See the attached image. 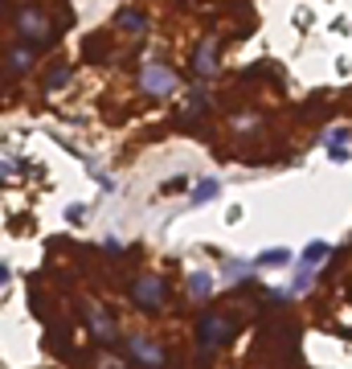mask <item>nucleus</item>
<instances>
[{"label": "nucleus", "mask_w": 352, "mask_h": 369, "mask_svg": "<svg viewBox=\"0 0 352 369\" xmlns=\"http://www.w3.org/2000/svg\"><path fill=\"white\" fill-rule=\"evenodd\" d=\"M131 295H136V304H140L143 312H152V308H160V304H164V279L143 275V279H136Z\"/></svg>", "instance_id": "obj_1"}, {"label": "nucleus", "mask_w": 352, "mask_h": 369, "mask_svg": "<svg viewBox=\"0 0 352 369\" xmlns=\"http://www.w3.org/2000/svg\"><path fill=\"white\" fill-rule=\"evenodd\" d=\"M17 25H21V33L29 41H49V37H53V25H49L46 13H37V8H25L21 17H17Z\"/></svg>", "instance_id": "obj_2"}, {"label": "nucleus", "mask_w": 352, "mask_h": 369, "mask_svg": "<svg viewBox=\"0 0 352 369\" xmlns=\"http://www.w3.org/2000/svg\"><path fill=\"white\" fill-rule=\"evenodd\" d=\"M140 82H143V91H148V95H168V91L176 86V74L168 70V66H143Z\"/></svg>", "instance_id": "obj_3"}, {"label": "nucleus", "mask_w": 352, "mask_h": 369, "mask_svg": "<svg viewBox=\"0 0 352 369\" xmlns=\"http://www.w3.org/2000/svg\"><path fill=\"white\" fill-rule=\"evenodd\" d=\"M234 337V324L230 320H217V316H205L201 320V341L213 344V341H230Z\"/></svg>", "instance_id": "obj_4"}, {"label": "nucleus", "mask_w": 352, "mask_h": 369, "mask_svg": "<svg viewBox=\"0 0 352 369\" xmlns=\"http://www.w3.org/2000/svg\"><path fill=\"white\" fill-rule=\"evenodd\" d=\"M131 357L143 361V365H164V353H160L156 344H148V341H131Z\"/></svg>", "instance_id": "obj_5"}, {"label": "nucleus", "mask_w": 352, "mask_h": 369, "mask_svg": "<svg viewBox=\"0 0 352 369\" xmlns=\"http://www.w3.org/2000/svg\"><path fill=\"white\" fill-rule=\"evenodd\" d=\"M324 259H328V242H311L304 250V263H307V267H315V263H324Z\"/></svg>", "instance_id": "obj_6"}, {"label": "nucleus", "mask_w": 352, "mask_h": 369, "mask_svg": "<svg viewBox=\"0 0 352 369\" xmlns=\"http://www.w3.org/2000/svg\"><path fill=\"white\" fill-rule=\"evenodd\" d=\"M91 324H94V332H98V337H103V341H111V332H115V328H111V320L103 316V312H98V308H94V312H91Z\"/></svg>", "instance_id": "obj_7"}, {"label": "nucleus", "mask_w": 352, "mask_h": 369, "mask_svg": "<svg viewBox=\"0 0 352 369\" xmlns=\"http://www.w3.org/2000/svg\"><path fill=\"white\" fill-rule=\"evenodd\" d=\"M29 66H33V49H17L8 58V70H29Z\"/></svg>", "instance_id": "obj_8"}, {"label": "nucleus", "mask_w": 352, "mask_h": 369, "mask_svg": "<svg viewBox=\"0 0 352 369\" xmlns=\"http://www.w3.org/2000/svg\"><path fill=\"white\" fill-rule=\"evenodd\" d=\"M213 66H217V58H213V46H201V53H197V70L209 74Z\"/></svg>", "instance_id": "obj_9"}, {"label": "nucleus", "mask_w": 352, "mask_h": 369, "mask_svg": "<svg viewBox=\"0 0 352 369\" xmlns=\"http://www.w3.org/2000/svg\"><path fill=\"white\" fill-rule=\"evenodd\" d=\"M279 263H287V250H266L259 259V267H279Z\"/></svg>", "instance_id": "obj_10"}, {"label": "nucleus", "mask_w": 352, "mask_h": 369, "mask_svg": "<svg viewBox=\"0 0 352 369\" xmlns=\"http://www.w3.org/2000/svg\"><path fill=\"white\" fill-rule=\"evenodd\" d=\"M123 25H127L131 33H140V29H143V17H140V13H123Z\"/></svg>", "instance_id": "obj_11"}, {"label": "nucleus", "mask_w": 352, "mask_h": 369, "mask_svg": "<svg viewBox=\"0 0 352 369\" xmlns=\"http://www.w3.org/2000/svg\"><path fill=\"white\" fill-rule=\"evenodd\" d=\"M213 193H217V181H209V185H201V189L193 193V201H209Z\"/></svg>", "instance_id": "obj_12"}, {"label": "nucleus", "mask_w": 352, "mask_h": 369, "mask_svg": "<svg viewBox=\"0 0 352 369\" xmlns=\"http://www.w3.org/2000/svg\"><path fill=\"white\" fill-rule=\"evenodd\" d=\"M209 292V275H193V295H205Z\"/></svg>", "instance_id": "obj_13"}, {"label": "nucleus", "mask_w": 352, "mask_h": 369, "mask_svg": "<svg viewBox=\"0 0 352 369\" xmlns=\"http://www.w3.org/2000/svg\"><path fill=\"white\" fill-rule=\"evenodd\" d=\"M4 279H8V267H4V263H0V287H4Z\"/></svg>", "instance_id": "obj_14"}, {"label": "nucleus", "mask_w": 352, "mask_h": 369, "mask_svg": "<svg viewBox=\"0 0 352 369\" xmlns=\"http://www.w3.org/2000/svg\"><path fill=\"white\" fill-rule=\"evenodd\" d=\"M0 172H4V164H0Z\"/></svg>", "instance_id": "obj_15"}]
</instances>
